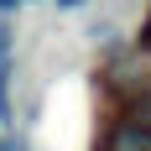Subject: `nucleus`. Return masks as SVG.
I'll list each match as a JSON object with an SVG mask.
<instances>
[{
    "mask_svg": "<svg viewBox=\"0 0 151 151\" xmlns=\"http://www.w3.org/2000/svg\"><path fill=\"white\" fill-rule=\"evenodd\" d=\"M104 151H151V130H141V125H115V130H109V146Z\"/></svg>",
    "mask_w": 151,
    "mask_h": 151,
    "instance_id": "obj_1",
    "label": "nucleus"
},
{
    "mask_svg": "<svg viewBox=\"0 0 151 151\" xmlns=\"http://www.w3.org/2000/svg\"><path fill=\"white\" fill-rule=\"evenodd\" d=\"M130 125H141V130H151V89L136 99V109H130Z\"/></svg>",
    "mask_w": 151,
    "mask_h": 151,
    "instance_id": "obj_2",
    "label": "nucleus"
},
{
    "mask_svg": "<svg viewBox=\"0 0 151 151\" xmlns=\"http://www.w3.org/2000/svg\"><path fill=\"white\" fill-rule=\"evenodd\" d=\"M0 125H11V89H5V68H0Z\"/></svg>",
    "mask_w": 151,
    "mask_h": 151,
    "instance_id": "obj_3",
    "label": "nucleus"
},
{
    "mask_svg": "<svg viewBox=\"0 0 151 151\" xmlns=\"http://www.w3.org/2000/svg\"><path fill=\"white\" fill-rule=\"evenodd\" d=\"M5 58H11V31L0 26V68H5Z\"/></svg>",
    "mask_w": 151,
    "mask_h": 151,
    "instance_id": "obj_4",
    "label": "nucleus"
},
{
    "mask_svg": "<svg viewBox=\"0 0 151 151\" xmlns=\"http://www.w3.org/2000/svg\"><path fill=\"white\" fill-rule=\"evenodd\" d=\"M58 5H63V11H78V5H83V0H58Z\"/></svg>",
    "mask_w": 151,
    "mask_h": 151,
    "instance_id": "obj_5",
    "label": "nucleus"
},
{
    "mask_svg": "<svg viewBox=\"0 0 151 151\" xmlns=\"http://www.w3.org/2000/svg\"><path fill=\"white\" fill-rule=\"evenodd\" d=\"M11 5H16V0H0V11H11Z\"/></svg>",
    "mask_w": 151,
    "mask_h": 151,
    "instance_id": "obj_6",
    "label": "nucleus"
}]
</instances>
